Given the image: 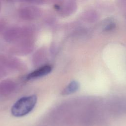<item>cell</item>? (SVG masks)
<instances>
[{
    "mask_svg": "<svg viewBox=\"0 0 126 126\" xmlns=\"http://www.w3.org/2000/svg\"></svg>",
    "mask_w": 126,
    "mask_h": 126,
    "instance_id": "11",
    "label": "cell"
},
{
    "mask_svg": "<svg viewBox=\"0 0 126 126\" xmlns=\"http://www.w3.org/2000/svg\"><path fill=\"white\" fill-rule=\"evenodd\" d=\"M29 0V1H31V0Z\"/></svg>",
    "mask_w": 126,
    "mask_h": 126,
    "instance_id": "10",
    "label": "cell"
},
{
    "mask_svg": "<svg viewBox=\"0 0 126 126\" xmlns=\"http://www.w3.org/2000/svg\"><path fill=\"white\" fill-rule=\"evenodd\" d=\"M0 8H1V2H0Z\"/></svg>",
    "mask_w": 126,
    "mask_h": 126,
    "instance_id": "9",
    "label": "cell"
},
{
    "mask_svg": "<svg viewBox=\"0 0 126 126\" xmlns=\"http://www.w3.org/2000/svg\"><path fill=\"white\" fill-rule=\"evenodd\" d=\"M4 33V38L7 41H12L25 37V27H13L6 29Z\"/></svg>",
    "mask_w": 126,
    "mask_h": 126,
    "instance_id": "4",
    "label": "cell"
},
{
    "mask_svg": "<svg viewBox=\"0 0 126 126\" xmlns=\"http://www.w3.org/2000/svg\"><path fill=\"white\" fill-rule=\"evenodd\" d=\"M52 70V67L48 64L44 65L29 73L26 76L27 80H32L39 78L48 75Z\"/></svg>",
    "mask_w": 126,
    "mask_h": 126,
    "instance_id": "5",
    "label": "cell"
},
{
    "mask_svg": "<svg viewBox=\"0 0 126 126\" xmlns=\"http://www.w3.org/2000/svg\"><path fill=\"white\" fill-rule=\"evenodd\" d=\"M41 10L35 6H28L21 8L18 11L20 18L26 21H32L39 17Z\"/></svg>",
    "mask_w": 126,
    "mask_h": 126,
    "instance_id": "2",
    "label": "cell"
},
{
    "mask_svg": "<svg viewBox=\"0 0 126 126\" xmlns=\"http://www.w3.org/2000/svg\"><path fill=\"white\" fill-rule=\"evenodd\" d=\"M79 88V84L76 81H72L63 89L62 94L63 95H68L73 94L78 91Z\"/></svg>",
    "mask_w": 126,
    "mask_h": 126,
    "instance_id": "6",
    "label": "cell"
},
{
    "mask_svg": "<svg viewBox=\"0 0 126 126\" xmlns=\"http://www.w3.org/2000/svg\"><path fill=\"white\" fill-rule=\"evenodd\" d=\"M36 102L37 97L35 95L22 97L13 105L11 109V113L17 117L24 116L32 110Z\"/></svg>",
    "mask_w": 126,
    "mask_h": 126,
    "instance_id": "1",
    "label": "cell"
},
{
    "mask_svg": "<svg viewBox=\"0 0 126 126\" xmlns=\"http://www.w3.org/2000/svg\"><path fill=\"white\" fill-rule=\"evenodd\" d=\"M36 3L38 4H50L56 3L57 4L60 1V0H35Z\"/></svg>",
    "mask_w": 126,
    "mask_h": 126,
    "instance_id": "7",
    "label": "cell"
},
{
    "mask_svg": "<svg viewBox=\"0 0 126 126\" xmlns=\"http://www.w3.org/2000/svg\"><path fill=\"white\" fill-rule=\"evenodd\" d=\"M6 27V24L5 22L3 21H0V33L2 32H4L5 28Z\"/></svg>",
    "mask_w": 126,
    "mask_h": 126,
    "instance_id": "8",
    "label": "cell"
},
{
    "mask_svg": "<svg viewBox=\"0 0 126 126\" xmlns=\"http://www.w3.org/2000/svg\"><path fill=\"white\" fill-rule=\"evenodd\" d=\"M56 5L58 6V11L60 15L62 17H67L71 15L76 11L77 5L74 0H67L64 2H59Z\"/></svg>",
    "mask_w": 126,
    "mask_h": 126,
    "instance_id": "3",
    "label": "cell"
}]
</instances>
